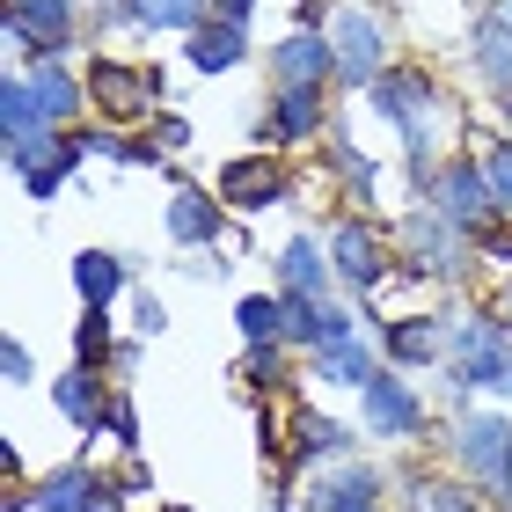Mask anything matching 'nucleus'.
I'll use <instances>...</instances> for the list:
<instances>
[{"instance_id":"1","label":"nucleus","mask_w":512,"mask_h":512,"mask_svg":"<svg viewBox=\"0 0 512 512\" xmlns=\"http://www.w3.org/2000/svg\"><path fill=\"white\" fill-rule=\"evenodd\" d=\"M322 249H330V271H337L352 293H374V286H388V278L403 271V256H388V235H381L374 220H359V213L337 220Z\"/></svg>"},{"instance_id":"2","label":"nucleus","mask_w":512,"mask_h":512,"mask_svg":"<svg viewBox=\"0 0 512 512\" xmlns=\"http://www.w3.org/2000/svg\"><path fill=\"white\" fill-rule=\"evenodd\" d=\"M505 366H512V330L498 315L454 322V344H447V381L454 388H498Z\"/></svg>"},{"instance_id":"3","label":"nucleus","mask_w":512,"mask_h":512,"mask_svg":"<svg viewBox=\"0 0 512 512\" xmlns=\"http://www.w3.org/2000/svg\"><path fill=\"white\" fill-rule=\"evenodd\" d=\"M447 447L461 461V476H476V483H491V491L512 505V425L491 410H476V417H461V425L447 432Z\"/></svg>"},{"instance_id":"4","label":"nucleus","mask_w":512,"mask_h":512,"mask_svg":"<svg viewBox=\"0 0 512 512\" xmlns=\"http://www.w3.org/2000/svg\"><path fill=\"white\" fill-rule=\"evenodd\" d=\"M432 213L439 220H454L461 235H476L483 220H498V198H491V176H483V161L476 154H454V161H439V176H432Z\"/></svg>"},{"instance_id":"5","label":"nucleus","mask_w":512,"mask_h":512,"mask_svg":"<svg viewBox=\"0 0 512 512\" xmlns=\"http://www.w3.org/2000/svg\"><path fill=\"white\" fill-rule=\"evenodd\" d=\"M88 103H96L110 125L147 118V110L161 103V74L154 66H125V59H96L88 66Z\"/></svg>"},{"instance_id":"6","label":"nucleus","mask_w":512,"mask_h":512,"mask_svg":"<svg viewBox=\"0 0 512 512\" xmlns=\"http://www.w3.org/2000/svg\"><path fill=\"white\" fill-rule=\"evenodd\" d=\"M330 52H337V81L344 88H374L388 74V44H381V22L366 8H344L337 30H330Z\"/></svg>"},{"instance_id":"7","label":"nucleus","mask_w":512,"mask_h":512,"mask_svg":"<svg viewBox=\"0 0 512 512\" xmlns=\"http://www.w3.org/2000/svg\"><path fill=\"white\" fill-rule=\"evenodd\" d=\"M8 44L37 59H59L74 44V0H8Z\"/></svg>"},{"instance_id":"8","label":"nucleus","mask_w":512,"mask_h":512,"mask_svg":"<svg viewBox=\"0 0 512 512\" xmlns=\"http://www.w3.org/2000/svg\"><path fill=\"white\" fill-rule=\"evenodd\" d=\"M395 242H403V256H410L417 278H461V227L439 220L432 205H425V213H410Z\"/></svg>"},{"instance_id":"9","label":"nucleus","mask_w":512,"mask_h":512,"mask_svg":"<svg viewBox=\"0 0 512 512\" xmlns=\"http://www.w3.org/2000/svg\"><path fill=\"white\" fill-rule=\"evenodd\" d=\"M278 198H286V161L278 154H235L220 169V205H235V213H264Z\"/></svg>"},{"instance_id":"10","label":"nucleus","mask_w":512,"mask_h":512,"mask_svg":"<svg viewBox=\"0 0 512 512\" xmlns=\"http://www.w3.org/2000/svg\"><path fill=\"white\" fill-rule=\"evenodd\" d=\"M366 96H374V110H381L395 132H417V125L432 118V96H439V88H432L425 66H388V74L366 88Z\"/></svg>"},{"instance_id":"11","label":"nucleus","mask_w":512,"mask_h":512,"mask_svg":"<svg viewBox=\"0 0 512 512\" xmlns=\"http://www.w3.org/2000/svg\"><path fill=\"white\" fill-rule=\"evenodd\" d=\"M359 395H366V432H381V439H417L425 432V403L410 395V381L374 374Z\"/></svg>"},{"instance_id":"12","label":"nucleus","mask_w":512,"mask_h":512,"mask_svg":"<svg viewBox=\"0 0 512 512\" xmlns=\"http://www.w3.org/2000/svg\"><path fill=\"white\" fill-rule=\"evenodd\" d=\"M271 74H278V88H330V81H337V52H330V37L293 30V37L271 52Z\"/></svg>"},{"instance_id":"13","label":"nucleus","mask_w":512,"mask_h":512,"mask_svg":"<svg viewBox=\"0 0 512 512\" xmlns=\"http://www.w3.org/2000/svg\"><path fill=\"white\" fill-rule=\"evenodd\" d=\"M161 227H169V242H183V249H205L227 227V205L220 198H205L198 183H176L169 191V205H161Z\"/></svg>"},{"instance_id":"14","label":"nucleus","mask_w":512,"mask_h":512,"mask_svg":"<svg viewBox=\"0 0 512 512\" xmlns=\"http://www.w3.org/2000/svg\"><path fill=\"white\" fill-rule=\"evenodd\" d=\"M183 52H191L198 74H227V66H242L249 59V30L235 15H205L191 37H183Z\"/></svg>"},{"instance_id":"15","label":"nucleus","mask_w":512,"mask_h":512,"mask_svg":"<svg viewBox=\"0 0 512 512\" xmlns=\"http://www.w3.org/2000/svg\"><path fill=\"white\" fill-rule=\"evenodd\" d=\"M381 469H366V461H337L330 476H315V491H308V505L315 512H352V505H381Z\"/></svg>"},{"instance_id":"16","label":"nucleus","mask_w":512,"mask_h":512,"mask_svg":"<svg viewBox=\"0 0 512 512\" xmlns=\"http://www.w3.org/2000/svg\"><path fill=\"white\" fill-rule=\"evenodd\" d=\"M322 132V88H278L271 96V118L256 125V139H286V147H300V139Z\"/></svg>"},{"instance_id":"17","label":"nucleus","mask_w":512,"mask_h":512,"mask_svg":"<svg viewBox=\"0 0 512 512\" xmlns=\"http://www.w3.org/2000/svg\"><path fill=\"white\" fill-rule=\"evenodd\" d=\"M52 403H59L66 417H74V425H81L88 439L103 432V410H110V395H103V374H96V366H66V374L52 381Z\"/></svg>"},{"instance_id":"18","label":"nucleus","mask_w":512,"mask_h":512,"mask_svg":"<svg viewBox=\"0 0 512 512\" xmlns=\"http://www.w3.org/2000/svg\"><path fill=\"white\" fill-rule=\"evenodd\" d=\"M447 344H454V322H447V315L388 322V352L403 359V366H432V359H447Z\"/></svg>"},{"instance_id":"19","label":"nucleus","mask_w":512,"mask_h":512,"mask_svg":"<svg viewBox=\"0 0 512 512\" xmlns=\"http://www.w3.org/2000/svg\"><path fill=\"white\" fill-rule=\"evenodd\" d=\"M278 264V293H315V300H330V249H315V242H286L271 256Z\"/></svg>"},{"instance_id":"20","label":"nucleus","mask_w":512,"mask_h":512,"mask_svg":"<svg viewBox=\"0 0 512 512\" xmlns=\"http://www.w3.org/2000/svg\"><path fill=\"white\" fill-rule=\"evenodd\" d=\"M30 96H37V110H44V125H74L81 103H88V81H74L59 59H44L37 74H30Z\"/></svg>"},{"instance_id":"21","label":"nucleus","mask_w":512,"mask_h":512,"mask_svg":"<svg viewBox=\"0 0 512 512\" xmlns=\"http://www.w3.org/2000/svg\"><path fill=\"white\" fill-rule=\"evenodd\" d=\"M125 286H132L125 256H110V249H81V256H74V293H81V308H110Z\"/></svg>"},{"instance_id":"22","label":"nucleus","mask_w":512,"mask_h":512,"mask_svg":"<svg viewBox=\"0 0 512 512\" xmlns=\"http://www.w3.org/2000/svg\"><path fill=\"white\" fill-rule=\"evenodd\" d=\"M293 461H352V432L322 410H293Z\"/></svg>"},{"instance_id":"23","label":"nucleus","mask_w":512,"mask_h":512,"mask_svg":"<svg viewBox=\"0 0 512 512\" xmlns=\"http://www.w3.org/2000/svg\"><path fill=\"white\" fill-rule=\"evenodd\" d=\"M469 44H476V66H483V81H491L498 96L512 103V22H505V15H483Z\"/></svg>"},{"instance_id":"24","label":"nucleus","mask_w":512,"mask_h":512,"mask_svg":"<svg viewBox=\"0 0 512 512\" xmlns=\"http://www.w3.org/2000/svg\"><path fill=\"white\" fill-rule=\"evenodd\" d=\"M381 366H374V352H366L359 337H344V344H322L315 352V381H330V388H366Z\"/></svg>"},{"instance_id":"25","label":"nucleus","mask_w":512,"mask_h":512,"mask_svg":"<svg viewBox=\"0 0 512 512\" xmlns=\"http://www.w3.org/2000/svg\"><path fill=\"white\" fill-rule=\"evenodd\" d=\"M0 110H8V147H30V139L59 132V125H44V110H37V96H30V74L0 81Z\"/></svg>"},{"instance_id":"26","label":"nucleus","mask_w":512,"mask_h":512,"mask_svg":"<svg viewBox=\"0 0 512 512\" xmlns=\"http://www.w3.org/2000/svg\"><path fill=\"white\" fill-rule=\"evenodd\" d=\"M88 139V154H103V161H125V169H147V161H161L169 147L161 139H125L118 125H96V132H81Z\"/></svg>"},{"instance_id":"27","label":"nucleus","mask_w":512,"mask_h":512,"mask_svg":"<svg viewBox=\"0 0 512 512\" xmlns=\"http://www.w3.org/2000/svg\"><path fill=\"white\" fill-rule=\"evenodd\" d=\"M235 322H242L249 344H286V300H278V293H249L235 308Z\"/></svg>"},{"instance_id":"28","label":"nucleus","mask_w":512,"mask_h":512,"mask_svg":"<svg viewBox=\"0 0 512 512\" xmlns=\"http://www.w3.org/2000/svg\"><path fill=\"white\" fill-rule=\"evenodd\" d=\"M88 483H96V476H88L81 461H66V469H52L37 483V512H81L88 505Z\"/></svg>"},{"instance_id":"29","label":"nucleus","mask_w":512,"mask_h":512,"mask_svg":"<svg viewBox=\"0 0 512 512\" xmlns=\"http://www.w3.org/2000/svg\"><path fill=\"white\" fill-rule=\"evenodd\" d=\"M132 8H139V30H183L191 37L213 0H132Z\"/></svg>"},{"instance_id":"30","label":"nucleus","mask_w":512,"mask_h":512,"mask_svg":"<svg viewBox=\"0 0 512 512\" xmlns=\"http://www.w3.org/2000/svg\"><path fill=\"white\" fill-rule=\"evenodd\" d=\"M235 374H242L256 395H278V388L293 381V374H286V344H249V359L235 366Z\"/></svg>"},{"instance_id":"31","label":"nucleus","mask_w":512,"mask_h":512,"mask_svg":"<svg viewBox=\"0 0 512 512\" xmlns=\"http://www.w3.org/2000/svg\"><path fill=\"white\" fill-rule=\"evenodd\" d=\"M110 352H118V337H110V308H88L74 322V366H103Z\"/></svg>"},{"instance_id":"32","label":"nucleus","mask_w":512,"mask_h":512,"mask_svg":"<svg viewBox=\"0 0 512 512\" xmlns=\"http://www.w3.org/2000/svg\"><path fill=\"white\" fill-rule=\"evenodd\" d=\"M330 169H337L344 183H352L359 198H374V161H366V154L352 147V139H330Z\"/></svg>"},{"instance_id":"33","label":"nucleus","mask_w":512,"mask_h":512,"mask_svg":"<svg viewBox=\"0 0 512 512\" xmlns=\"http://www.w3.org/2000/svg\"><path fill=\"white\" fill-rule=\"evenodd\" d=\"M483 176H491V198H498V220H512V139H498L483 154Z\"/></svg>"},{"instance_id":"34","label":"nucleus","mask_w":512,"mask_h":512,"mask_svg":"<svg viewBox=\"0 0 512 512\" xmlns=\"http://www.w3.org/2000/svg\"><path fill=\"white\" fill-rule=\"evenodd\" d=\"M417 498H425V512H483L461 483H417Z\"/></svg>"},{"instance_id":"35","label":"nucleus","mask_w":512,"mask_h":512,"mask_svg":"<svg viewBox=\"0 0 512 512\" xmlns=\"http://www.w3.org/2000/svg\"><path fill=\"white\" fill-rule=\"evenodd\" d=\"M103 432H110V439H118V447H139V410L125 403V395H118V403H110V410H103Z\"/></svg>"},{"instance_id":"36","label":"nucleus","mask_w":512,"mask_h":512,"mask_svg":"<svg viewBox=\"0 0 512 512\" xmlns=\"http://www.w3.org/2000/svg\"><path fill=\"white\" fill-rule=\"evenodd\" d=\"M476 249L491 256V264H512V220H483L476 227Z\"/></svg>"},{"instance_id":"37","label":"nucleus","mask_w":512,"mask_h":512,"mask_svg":"<svg viewBox=\"0 0 512 512\" xmlns=\"http://www.w3.org/2000/svg\"><path fill=\"white\" fill-rule=\"evenodd\" d=\"M344 337H352V308L322 300V322H315V352H322V344H344Z\"/></svg>"},{"instance_id":"38","label":"nucleus","mask_w":512,"mask_h":512,"mask_svg":"<svg viewBox=\"0 0 512 512\" xmlns=\"http://www.w3.org/2000/svg\"><path fill=\"white\" fill-rule=\"evenodd\" d=\"M81 512H125V483L118 476H96V483H88V505Z\"/></svg>"},{"instance_id":"39","label":"nucleus","mask_w":512,"mask_h":512,"mask_svg":"<svg viewBox=\"0 0 512 512\" xmlns=\"http://www.w3.org/2000/svg\"><path fill=\"white\" fill-rule=\"evenodd\" d=\"M132 322H139V337H161V330H169V308H161L154 293H139L132 300Z\"/></svg>"},{"instance_id":"40","label":"nucleus","mask_w":512,"mask_h":512,"mask_svg":"<svg viewBox=\"0 0 512 512\" xmlns=\"http://www.w3.org/2000/svg\"><path fill=\"white\" fill-rule=\"evenodd\" d=\"M0 366H8V381L22 388V381H30V344H22V337H8V352H0Z\"/></svg>"},{"instance_id":"41","label":"nucleus","mask_w":512,"mask_h":512,"mask_svg":"<svg viewBox=\"0 0 512 512\" xmlns=\"http://www.w3.org/2000/svg\"><path fill=\"white\" fill-rule=\"evenodd\" d=\"M154 139H161L169 154H183V147H191V125H183V118H161V125H154Z\"/></svg>"},{"instance_id":"42","label":"nucleus","mask_w":512,"mask_h":512,"mask_svg":"<svg viewBox=\"0 0 512 512\" xmlns=\"http://www.w3.org/2000/svg\"><path fill=\"white\" fill-rule=\"evenodd\" d=\"M491 315H498V322H505V330H512V278H505V293L491 300Z\"/></svg>"},{"instance_id":"43","label":"nucleus","mask_w":512,"mask_h":512,"mask_svg":"<svg viewBox=\"0 0 512 512\" xmlns=\"http://www.w3.org/2000/svg\"><path fill=\"white\" fill-rule=\"evenodd\" d=\"M213 8H220V15H235V22H249V8H256V0H213Z\"/></svg>"},{"instance_id":"44","label":"nucleus","mask_w":512,"mask_h":512,"mask_svg":"<svg viewBox=\"0 0 512 512\" xmlns=\"http://www.w3.org/2000/svg\"><path fill=\"white\" fill-rule=\"evenodd\" d=\"M498 395H512V366H505V381H498Z\"/></svg>"},{"instance_id":"45","label":"nucleus","mask_w":512,"mask_h":512,"mask_svg":"<svg viewBox=\"0 0 512 512\" xmlns=\"http://www.w3.org/2000/svg\"><path fill=\"white\" fill-rule=\"evenodd\" d=\"M498 15H505V22H512V0H498Z\"/></svg>"},{"instance_id":"46","label":"nucleus","mask_w":512,"mask_h":512,"mask_svg":"<svg viewBox=\"0 0 512 512\" xmlns=\"http://www.w3.org/2000/svg\"><path fill=\"white\" fill-rule=\"evenodd\" d=\"M161 512H191V505H161Z\"/></svg>"},{"instance_id":"47","label":"nucleus","mask_w":512,"mask_h":512,"mask_svg":"<svg viewBox=\"0 0 512 512\" xmlns=\"http://www.w3.org/2000/svg\"><path fill=\"white\" fill-rule=\"evenodd\" d=\"M352 512H381V505H352Z\"/></svg>"}]
</instances>
